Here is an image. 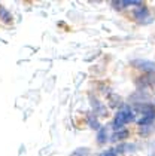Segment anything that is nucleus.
<instances>
[{
  "instance_id": "f03ea898",
  "label": "nucleus",
  "mask_w": 155,
  "mask_h": 156,
  "mask_svg": "<svg viewBox=\"0 0 155 156\" xmlns=\"http://www.w3.org/2000/svg\"><path fill=\"white\" fill-rule=\"evenodd\" d=\"M133 66H136L142 72H154L155 70V62H152V61L137 60V61H133Z\"/></svg>"
},
{
  "instance_id": "7ed1b4c3",
  "label": "nucleus",
  "mask_w": 155,
  "mask_h": 156,
  "mask_svg": "<svg viewBox=\"0 0 155 156\" xmlns=\"http://www.w3.org/2000/svg\"><path fill=\"white\" fill-rule=\"evenodd\" d=\"M154 119H155V108H152V110L145 112L142 115V118L137 122H139V125H149L151 122H154Z\"/></svg>"
},
{
  "instance_id": "6e6552de",
  "label": "nucleus",
  "mask_w": 155,
  "mask_h": 156,
  "mask_svg": "<svg viewBox=\"0 0 155 156\" xmlns=\"http://www.w3.org/2000/svg\"><path fill=\"white\" fill-rule=\"evenodd\" d=\"M101 156H115V150H107V152H105Z\"/></svg>"
},
{
  "instance_id": "39448f33",
  "label": "nucleus",
  "mask_w": 155,
  "mask_h": 156,
  "mask_svg": "<svg viewBox=\"0 0 155 156\" xmlns=\"http://www.w3.org/2000/svg\"><path fill=\"white\" fill-rule=\"evenodd\" d=\"M106 140H107L106 128H100V129H98V134H97V141L100 144H103V143H106Z\"/></svg>"
},
{
  "instance_id": "20e7f679",
  "label": "nucleus",
  "mask_w": 155,
  "mask_h": 156,
  "mask_svg": "<svg viewBox=\"0 0 155 156\" xmlns=\"http://www.w3.org/2000/svg\"><path fill=\"white\" fill-rule=\"evenodd\" d=\"M128 137V131L124 129V131H116L113 135H112V141H122Z\"/></svg>"
},
{
  "instance_id": "f257e3e1",
  "label": "nucleus",
  "mask_w": 155,
  "mask_h": 156,
  "mask_svg": "<svg viewBox=\"0 0 155 156\" xmlns=\"http://www.w3.org/2000/svg\"><path fill=\"white\" fill-rule=\"evenodd\" d=\"M131 120H134V113H133L131 108L127 106V107H124L122 110H119L118 113H116L115 120H113V128L118 131L119 128H122V125L128 123Z\"/></svg>"
},
{
  "instance_id": "423d86ee",
  "label": "nucleus",
  "mask_w": 155,
  "mask_h": 156,
  "mask_svg": "<svg viewBox=\"0 0 155 156\" xmlns=\"http://www.w3.org/2000/svg\"><path fill=\"white\" fill-rule=\"evenodd\" d=\"M0 18L5 21V23H8V24H11L12 23V15L5 8H0Z\"/></svg>"
},
{
  "instance_id": "0eeeda50",
  "label": "nucleus",
  "mask_w": 155,
  "mask_h": 156,
  "mask_svg": "<svg viewBox=\"0 0 155 156\" xmlns=\"http://www.w3.org/2000/svg\"><path fill=\"white\" fill-rule=\"evenodd\" d=\"M148 13V9L146 8H140V9H137V11H134V16L137 18V20H140L142 16H145Z\"/></svg>"
}]
</instances>
